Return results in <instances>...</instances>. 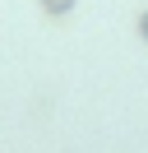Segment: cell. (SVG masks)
<instances>
[{
  "instance_id": "obj_1",
  "label": "cell",
  "mask_w": 148,
  "mask_h": 153,
  "mask_svg": "<svg viewBox=\"0 0 148 153\" xmlns=\"http://www.w3.org/2000/svg\"><path fill=\"white\" fill-rule=\"evenodd\" d=\"M74 0H46V10H70Z\"/></svg>"
}]
</instances>
